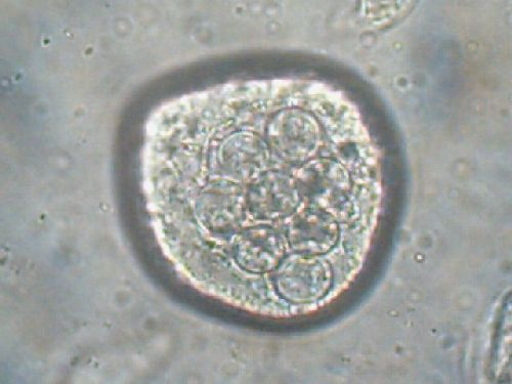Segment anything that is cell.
<instances>
[{"mask_svg": "<svg viewBox=\"0 0 512 384\" xmlns=\"http://www.w3.org/2000/svg\"><path fill=\"white\" fill-rule=\"evenodd\" d=\"M320 83L236 81L161 106L147 127L155 224L181 268L255 315L311 311L359 268L371 153Z\"/></svg>", "mask_w": 512, "mask_h": 384, "instance_id": "1", "label": "cell"}]
</instances>
